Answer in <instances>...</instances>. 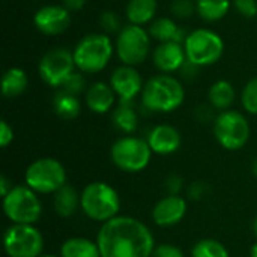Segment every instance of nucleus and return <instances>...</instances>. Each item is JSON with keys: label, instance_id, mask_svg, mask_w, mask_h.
Listing matches in <instances>:
<instances>
[{"label": "nucleus", "instance_id": "f257e3e1", "mask_svg": "<svg viewBox=\"0 0 257 257\" xmlns=\"http://www.w3.org/2000/svg\"><path fill=\"white\" fill-rule=\"evenodd\" d=\"M96 244L101 257H151L155 248L149 227L128 215H117L102 223Z\"/></svg>", "mask_w": 257, "mask_h": 257}, {"label": "nucleus", "instance_id": "f03ea898", "mask_svg": "<svg viewBox=\"0 0 257 257\" xmlns=\"http://www.w3.org/2000/svg\"><path fill=\"white\" fill-rule=\"evenodd\" d=\"M185 90L182 83L170 74H160L145 83L142 104L154 113H170L184 104Z\"/></svg>", "mask_w": 257, "mask_h": 257}, {"label": "nucleus", "instance_id": "7ed1b4c3", "mask_svg": "<svg viewBox=\"0 0 257 257\" xmlns=\"http://www.w3.org/2000/svg\"><path fill=\"white\" fill-rule=\"evenodd\" d=\"M80 209L87 218L105 223L119 215V193L107 182H90L80 193Z\"/></svg>", "mask_w": 257, "mask_h": 257}, {"label": "nucleus", "instance_id": "20e7f679", "mask_svg": "<svg viewBox=\"0 0 257 257\" xmlns=\"http://www.w3.org/2000/svg\"><path fill=\"white\" fill-rule=\"evenodd\" d=\"M72 54L80 72L96 74L108 65L113 56V44L104 33H89L80 39Z\"/></svg>", "mask_w": 257, "mask_h": 257}, {"label": "nucleus", "instance_id": "39448f33", "mask_svg": "<svg viewBox=\"0 0 257 257\" xmlns=\"http://www.w3.org/2000/svg\"><path fill=\"white\" fill-rule=\"evenodd\" d=\"M5 217L11 224H36L42 215V203L32 188L14 185V188L2 199Z\"/></svg>", "mask_w": 257, "mask_h": 257}, {"label": "nucleus", "instance_id": "423d86ee", "mask_svg": "<svg viewBox=\"0 0 257 257\" xmlns=\"http://www.w3.org/2000/svg\"><path fill=\"white\" fill-rule=\"evenodd\" d=\"M24 184L38 194H54L66 185V170L56 158H38L26 169Z\"/></svg>", "mask_w": 257, "mask_h": 257}, {"label": "nucleus", "instance_id": "0eeeda50", "mask_svg": "<svg viewBox=\"0 0 257 257\" xmlns=\"http://www.w3.org/2000/svg\"><path fill=\"white\" fill-rule=\"evenodd\" d=\"M152 154L149 143L145 139L134 136H123L117 139L110 149L113 164L126 173H139L145 170L151 163Z\"/></svg>", "mask_w": 257, "mask_h": 257}, {"label": "nucleus", "instance_id": "6e6552de", "mask_svg": "<svg viewBox=\"0 0 257 257\" xmlns=\"http://www.w3.org/2000/svg\"><path fill=\"white\" fill-rule=\"evenodd\" d=\"M187 60L196 66H209L217 63L224 53L221 36L209 29H197L187 35L184 42Z\"/></svg>", "mask_w": 257, "mask_h": 257}, {"label": "nucleus", "instance_id": "1a4fd4ad", "mask_svg": "<svg viewBox=\"0 0 257 257\" xmlns=\"http://www.w3.org/2000/svg\"><path fill=\"white\" fill-rule=\"evenodd\" d=\"M250 123L244 114L236 110L221 111L214 119V136L226 151H239L250 140Z\"/></svg>", "mask_w": 257, "mask_h": 257}, {"label": "nucleus", "instance_id": "9d476101", "mask_svg": "<svg viewBox=\"0 0 257 257\" xmlns=\"http://www.w3.org/2000/svg\"><path fill=\"white\" fill-rule=\"evenodd\" d=\"M3 248L8 257H39L44 236L35 224H11L3 233Z\"/></svg>", "mask_w": 257, "mask_h": 257}, {"label": "nucleus", "instance_id": "9b49d317", "mask_svg": "<svg viewBox=\"0 0 257 257\" xmlns=\"http://www.w3.org/2000/svg\"><path fill=\"white\" fill-rule=\"evenodd\" d=\"M151 36L142 26L128 24L122 27L116 39V53L123 65L136 66L149 54Z\"/></svg>", "mask_w": 257, "mask_h": 257}, {"label": "nucleus", "instance_id": "f8f14e48", "mask_svg": "<svg viewBox=\"0 0 257 257\" xmlns=\"http://www.w3.org/2000/svg\"><path fill=\"white\" fill-rule=\"evenodd\" d=\"M38 71L45 84L62 87L63 81L75 71L74 54L66 48H53L42 56Z\"/></svg>", "mask_w": 257, "mask_h": 257}, {"label": "nucleus", "instance_id": "ddd939ff", "mask_svg": "<svg viewBox=\"0 0 257 257\" xmlns=\"http://www.w3.org/2000/svg\"><path fill=\"white\" fill-rule=\"evenodd\" d=\"M110 86L114 90L119 101H123V102L134 101V98L140 95L145 87L139 71L134 66H128V65L116 68L111 72Z\"/></svg>", "mask_w": 257, "mask_h": 257}, {"label": "nucleus", "instance_id": "4468645a", "mask_svg": "<svg viewBox=\"0 0 257 257\" xmlns=\"http://www.w3.org/2000/svg\"><path fill=\"white\" fill-rule=\"evenodd\" d=\"M33 23L36 29L44 35H48V36L60 35L71 24V12L65 6L48 5V6L41 8L35 14Z\"/></svg>", "mask_w": 257, "mask_h": 257}, {"label": "nucleus", "instance_id": "2eb2a0df", "mask_svg": "<svg viewBox=\"0 0 257 257\" xmlns=\"http://www.w3.org/2000/svg\"><path fill=\"white\" fill-rule=\"evenodd\" d=\"M187 200L181 196H166L152 209V221L160 227H172L181 223L187 214Z\"/></svg>", "mask_w": 257, "mask_h": 257}, {"label": "nucleus", "instance_id": "dca6fc26", "mask_svg": "<svg viewBox=\"0 0 257 257\" xmlns=\"http://www.w3.org/2000/svg\"><path fill=\"white\" fill-rule=\"evenodd\" d=\"M146 142L149 143L151 149L157 155H172L181 149L182 145V137L178 128L169 123H161L154 126L149 134Z\"/></svg>", "mask_w": 257, "mask_h": 257}, {"label": "nucleus", "instance_id": "f3484780", "mask_svg": "<svg viewBox=\"0 0 257 257\" xmlns=\"http://www.w3.org/2000/svg\"><path fill=\"white\" fill-rule=\"evenodd\" d=\"M187 62L184 44L181 42H161L154 51V63L163 74H172L181 71Z\"/></svg>", "mask_w": 257, "mask_h": 257}, {"label": "nucleus", "instance_id": "a211bd4d", "mask_svg": "<svg viewBox=\"0 0 257 257\" xmlns=\"http://www.w3.org/2000/svg\"><path fill=\"white\" fill-rule=\"evenodd\" d=\"M116 101V93L110 84L98 81L93 83L86 92V105L96 114H104L111 110Z\"/></svg>", "mask_w": 257, "mask_h": 257}, {"label": "nucleus", "instance_id": "6ab92c4d", "mask_svg": "<svg viewBox=\"0 0 257 257\" xmlns=\"http://www.w3.org/2000/svg\"><path fill=\"white\" fill-rule=\"evenodd\" d=\"M111 122L117 131H120L125 136H131L139 126V114L133 105V101H119V105L113 111Z\"/></svg>", "mask_w": 257, "mask_h": 257}, {"label": "nucleus", "instance_id": "aec40b11", "mask_svg": "<svg viewBox=\"0 0 257 257\" xmlns=\"http://www.w3.org/2000/svg\"><path fill=\"white\" fill-rule=\"evenodd\" d=\"M53 206L57 215L68 218L77 212L80 208V194L77 190L71 185H63L59 191L54 193L53 197Z\"/></svg>", "mask_w": 257, "mask_h": 257}, {"label": "nucleus", "instance_id": "412c9836", "mask_svg": "<svg viewBox=\"0 0 257 257\" xmlns=\"http://www.w3.org/2000/svg\"><path fill=\"white\" fill-rule=\"evenodd\" d=\"M149 35L160 41L161 42H170V41H175V42H185V38L184 36V30L178 27V24L170 20V18H158V20H154L151 27H149Z\"/></svg>", "mask_w": 257, "mask_h": 257}, {"label": "nucleus", "instance_id": "4be33fe9", "mask_svg": "<svg viewBox=\"0 0 257 257\" xmlns=\"http://www.w3.org/2000/svg\"><path fill=\"white\" fill-rule=\"evenodd\" d=\"M157 6V0H130L126 5V18L130 24L143 26L154 21Z\"/></svg>", "mask_w": 257, "mask_h": 257}, {"label": "nucleus", "instance_id": "5701e85b", "mask_svg": "<svg viewBox=\"0 0 257 257\" xmlns=\"http://www.w3.org/2000/svg\"><path fill=\"white\" fill-rule=\"evenodd\" d=\"M235 96H236L235 89H233L232 83L227 80L215 81L209 87V92H208V99H209L211 107H214L215 110H220V111L229 110V107L235 101Z\"/></svg>", "mask_w": 257, "mask_h": 257}, {"label": "nucleus", "instance_id": "b1692460", "mask_svg": "<svg viewBox=\"0 0 257 257\" xmlns=\"http://www.w3.org/2000/svg\"><path fill=\"white\" fill-rule=\"evenodd\" d=\"M60 257H101L96 242L87 238H69L60 245Z\"/></svg>", "mask_w": 257, "mask_h": 257}, {"label": "nucleus", "instance_id": "393cba45", "mask_svg": "<svg viewBox=\"0 0 257 257\" xmlns=\"http://www.w3.org/2000/svg\"><path fill=\"white\" fill-rule=\"evenodd\" d=\"M27 74L21 68H9L2 78V92L5 98L20 96L27 89Z\"/></svg>", "mask_w": 257, "mask_h": 257}, {"label": "nucleus", "instance_id": "a878e982", "mask_svg": "<svg viewBox=\"0 0 257 257\" xmlns=\"http://www.w3.org/2000/svg\"><path fill=\"white\" fill-rule=\"evenodd\" d=\"M53 107H54L56 114L59 117L65 119V120L75 119L80 114V111H81V104H80L78 96L71 95V93H68L65 90H59L54 95Z\"/></svg>", "mask_w": 257, "mask_h": 257}, {"label": "nucleus", "instance_id": "bb28decb", "mask_svg": "<svg viewBox=\"0 0 257 257\" xmlns=\"http://www.w3.org/2000/svg\"><path fill=\"white\" fill-rule=\"evenodd\" d=\"M197 14L205 21H218L224 18L230 9V0H197Z\"/></svg>", "mask_w": 257, "mask_h": 257}, {"label": "nucleus", "instance_id": "cd10ccee", "mask_svg": "<svg viewBox=\"0 0 257 257\" xmlns=\"http://www.w3.org/2000/svg\"><path fill=\"white\" fill-rule=\"evenodd\" d=\"M191 257H229V251L223 242L212 238H205L193 245Z\"/></svg>", "mask_w": 257, "mask_h": 257}, {"label": "nucleus", "instance_id": "c85d7f7f", "mask_svg": "<svg viewBox=\"0 0 257 257\" xmlns=\"http://www.w3.org/2000/svg\"><path fill=\"white\" fill-rule=\"evenodd\" d=\"M241 102L247 113L257 116V77L251 78L242 89Z\"/></svg>", "mask_w": 257, "mask_h": 257}, {"label": "nucleus", "instance_id": "c756f323", "mask_svg": "<svg viewBox=\"0 0 257 257\" xmlns=\"http://www.w3.org/2000/svg\"><path fill=\"white\" fill-rule=\"evenodd\" d=\"M84 86H86V80H84L83 74L74 71V72L63 81L60 90H65V92H68V93H71V95L78 96V95L84 90Z\"/></svg>", "mask_w": 257, "mask_h": 257}, {"label": "nucleus", "instance_id": "7c9ffc66", "mask_svg": "<svg viewBox=\"0 0 257 257\" xmlns=\"http://www.w3.org/2000/svg\"><path fill=\"white\" fill-rule=\"evenodd\" d=\"M99 24H101V27L104 29L105 33H119L122 30L120 18L113 11H104L101 18H99Z\"/></svg>", "mask_w": 257, "mask_h": 257}, {"label": "nucleus", "instance_id": "2f4dec72", "mask_svg": "<svg viewBox=\"0 0 257 257\" xmlns=\"http://www.w3.org/2000/svg\"><path fill=\"white\" fill-rule=\"evenodd\" d=\"M172 12L178 18H188L194 12H197V9H196V3L193 0H173Z\"/></svg>", "mask_w": 257, "mask_h": 257}, {"label": "nucleus", "instance_id": "473e14b6", "mask_svg": "<svg viewBox=\"0 0 257 257\" xmlns=\"http://www.w3.org/2000/svg\"><path fill=\"white\" fill-rule=\"evenodd\" d=\"M151 257H185V254L179 247L173 244H160L155 245Z\"/></svg>", "mask_w": 257, "mask_h": 257}, {"label": "nucleus", "instance_id": "72a5a7b5", "mask_svg": "<svg viewBox=\"0 0 257 257\" xmlns=\"http://www.w3.org/2000/svg\"><path fill=\"white\" fill-rule=\"evenodd\" d=\"M233 6L245 18H253L257 15V0H233Z\"/></svg>", "mask_w": 257, "mask_h": 257}, {"label": "nucleus", "instance_id": "f704fd0d", "mask_svg": "<svg viewBox=\"0 0 257 257\" xmlns=\"http://www.w3.org/2000/svg\"><path fill=\"white\" fill-rule=\"evenodd\" d=\"M182 187H184V181L178 175L167 176V179L164 182V188L169 196H179V193L182 191Z\"/></svg>", "mask_w": 257, "mask_h": 257}, {"label": "nucleus", "instance_id": "c9c22d12", "mask_svg": "<svg viewBox=\"0 0 257 257\" xmlns=\"http://www.w3.org/2000/svg\"><path fill=\"white\" fill-rule=\"evenodd\" d=\"M14 140V130L12 126L6 122V120H2L0 122V146L5 149L8 148Z\"/></svg>", "mask_w": 257, "mask_h": 257}, {"label": "nucleus", "instance_id": "e433bc0d", "mask_svg": "<svg viewBox=\"0 0 257 257\" xmlns=\"http://www.w3.org/2000/svg\"><path fill=\"white\" fill-rule=\"evenodd\" d=\"M206 191V185L203 182H194L188 187V197L193 200H200Z\"/></svg>", "mask_w": 257, "mask_h": 257}, {"label": "nucleus", "instance_id": "4c0bfd02", "mask_svg": "<svg viewBox=\"0 0 257 257\" xmlns=\"http://www.w3.org/2000/svg\"><path fill=\"white\" fill-rule=\"evenodd\" d=\"M86 5V0H63V6L69 12H77Z\"/></svg>", "mask_w": 257, "mask_h": 257}, {"label": "nucleus", "instance_id": "58836bf2", "mask_svg": "<svg viewBox=\"0 0 257 257\" xmlns=\"http://www.w3.org/2000/svg\"><path fill=\"white\" fill-rule=\"evenodd\" d=\"M12 188H14L12 182H11L6 176H2V178H0V196H2V199H3L5 196H8V193H9Z\"/></svg>", "mask_w": 257, "mask_h": 257}, {"label": "nucleus", "instance_id": "ea45409f", "mask_svg": "<svg viewBox=\"0 0 257 257\" xmlns=\"http://www.w3.org/2000/svg\"><path fill=\"white\" fill-rule=\"evenodd\" d=\"M250 257H257V242L251 247V250H250Z\"/></svg>", "mask_w": 257, "mask_h": 257}, {"label": "nucleus", "instance_id": "a19ab883", "mask_svg": "<svg viewBox=\"0 0 257 257\" xmlns=\"http://www.w3.org/2000/svg\"><path fill=\"white\" fill-rule=\"evenodd\" d=\"M251 170H253V175L257 178V157L254 158V161H253V166H251Z\"/></svg>", "mask_w": 257, "mask_h": 257}, {"label": "nucleus", "instance_id": "79ce46f5", "mask_svg": "<svg viewBox=\"0 0 257 257\" xmlns=\"http://www.w3.org/2000/svg\"><path fill=\"white\" fill-rule=\"evenodd\" d=\"M253 232H254V236L257 238V215L256 218H254V221H253Z\"/></svg>", "mask_w": 257, "mask_h": 257}, {"label": "nucleus", "instance_id": "37998d69", "mask_svg": "<svg viewBox=\"0 0 257 257\" xmlns=\"http://www.w3.org/2000/svg\"><path fill=\"white\" fill-rule=\"evenodd\" d=\"M39 257H59V256H56V254H41Z\"/></svg>", "mask_w": 257, "mask_h": 257}]
</instances>
